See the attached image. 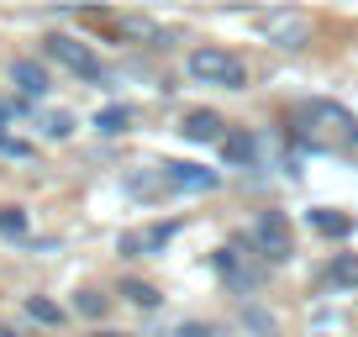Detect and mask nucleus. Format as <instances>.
I'll return each mask as SVG.
<instances>
[{"label":"nucleus","mask_w":358,"mask_h":337,"mask_svg":"<svg viewBox=\"0 0 358 337\" xmlns=\"http://www.w3.org/2000/svg\"><path fill=\"white\" fill-rule=\"evenodd\" d=\"M185 69H190V79H201V85H216V90H243V58L227 53V48H195L190 58H185Z\"/></svg>","instance_id":"obj_1"},{"label":"nucleus","mask_w":358,"mask_h":337,"mask_svg":"<svg viewBox=\"0 0 358 337\" xmlns=\"http://www.w3.org/2000/svg\"><path fill=\"white\" fill-rule=\"evenodd\" d=\"M248 243L264 253V264H285L295 253V237H290V216L285 211H258L253 227H248Z\"/></svg>","instance_id":"obj_2"},{"label":"nucleus","mask_w":358,"mask_h":337,"mask_svg":"<svg viewBox=\"0 0 358 337\" xmlns=\"http://www.w3.org/2000/svg\"><path fill=\"white\" fill-rule=\"evenodd\" d=\"M43 53L53 58V64H64L69 74H79V79H106V69H101V58H95V48H90V43H79V37L53 32V37L43 43Z\"/></svg>","instance_id":"obj_3"},{"label":"nucleus","mask_w":358,"mask_h":337,"mask_svg":"<svg viewBox=\"0 0 358 337\" xmlns=\"http://www.w3.org/2000/svg\"><path fill=\"white\" fill-rule=\"evenodd\" d=\"M179 222H158V227H143V232H122V243H116V253L122 259H148V253H164L169 243H174Z\"/></svg>","instance_id":"obj_4"},{"label":"nucleus","mask_w":358,"mask_h":337,"mask_svg":"<svg viewBox=\"0 0 358 337\" xmlns=\"http://www.w3.org/2000/svg\"><path fill=\"white\" fill-rule=\"evenodd\" d=\"M258 27H264L280 48H306V43H311V22H306L301 11H264Z\"/></svg>","instance_id":"obj_5"},{"label":"nucleus","mask_w":358,"mask_h":337,"mask_svg":"<svg viewBox=\"0 0 358 337\" xmlns=\"http://www.w3.org/2000/svg\"><path fill=\"white\" fill-rule=\"evenodd\" d=\"M164 185L169 190H185V195H206L222 185L216 168H201V164H164Z\"/></svg>","instance_id":"obj_6"},{"label":"nucleus","mask_w":358,"mask_h":337,"mask_svg":"<svg viewBox=\"0 0 358 337\" xmlns=\"http://www.w3.org/2000/svg\"><path fill=\"white\" fill-rule=\"evenodd\" d=\"M211 264H216V274H222L227 285H237V290H258V285H264L258 269H243V264H237V248H216Z\"/></svg>","instance_id":"obj_7"},{"label":"nucleus","mask_w":358,"mask_h":337,"mask_svg":"<svg viewBox=\"0 0 358 337\" xmlns=\"http://www.w3.org/2000/svg\"><path fill=\"white\" fill-rule=\"evenodd\" d=\"M11 85L27 95V101H43L48 95V69L37 64V58H16L11 64Z\"/></svg>","instance_id":"obj_8"},{"label":"nucleus","mask_w":358,"mask_h":337,"mask_svg":"<svg viewBox=\"0 0 358 337\" xmlns=\"http://www.w3.org/2000/svg\"><path fill=\"white\" fill-rule=\"evenodd\" d=\"M179 132L190 137V143H227V122L216 111H190L179 122Z\"/></svg>","instance_id":"obj_9"},{"label":"nucleus","mask_w":358,"mask_h":337,"mask_svg":"<svg viewBox=\"0 0 358 337\" xmlns=\"http://www.w3.org/2000/svg\"><path fill=\"white\" fill-rule=\"evenodd\" d=\"M27 316H32L37 327H64V306L48 301V295H27Z\"/></svg>","instance_id":"obj_10"},{"label":"nucleus","mask_w":358,"mask_h":337,"mask_svg":"<svg viewBox=\"0 0 358 337\" xmlns=\"http://www.w3.org/2000/svg\"><path fill=\"white\" fill-rule=\"evenodd\" d=\"M127 127H132V111H127V106H106V111H95V132L122 137Z\"/></svg>","instance_id":"obj_11"},{"label":"nucleus","mask_w":358,"mask_h":337,"mask_svg":"<svg viewBox=\"0 0 358 337\" xmlns=\"http://www.w3.org/2000/svg\"><path fill=\"white\" fill-rule=\"evenodd\" d=\"M222 153H227V164H253V153H258V143L248 132H227V143H222Z\"/></svg>","instance_id":"obj_12"},{"label":"nucleus","mask_w":358,"mask_h":337,"mask_svg":"<svg viewBox=\"0 0 358 337\" xmlns=\"http://www.w3.org/2000/svg\"><path fill=\"white\" fill-rule=\"evenodd\" d=\"M327 274H332V285L353 290V285H358V253H337V259H332V269H327Z\"/></svg>","instance_id":"obj_13"},{"label":"nucleus","mask_w":358,"mask_h":337,"mask_svg":"<svg viewBox=\"0 0 358 337\" xmlns=\"http://www.w3.org/2000/svg\"><path fill=\"white\" fill-rule=\"evenodd\" d=\"M311 222H316V232H327V237H348L353 232V222H348L343 211H311Z\"/></svg>","instance_id":"obj_14"},{"label":"nucleus","mask_w":358,"mask_h":337,"mask_svg":"<svg viewBox=\"0 0 358 337\" xmlns=\"http://www.w3.org/2000/svg\"><path fill=\"white\" fill-rule=\"evenodd\" d=\"M164 185V168H143V174H127V195H153Z\"/></svg>","instance_id":"obj_15"},{"label":"nucleus","mask_w":358,"mask_h":337,"mask_svg":"<svg viewBox=\"0 0 358 337\" xmlns=\"http://www.w3.org/2000/svg\"><path fill=\"white\" fill-rule=\"evenodd\" d=\"M0 237H27V211L22 206H0Z\"/></svg>","instance_id":"obj_16"},{"label":"nucleus","mask_w":358,"mask_h":337,"mask_svg":"<svg viewBox=\"0 0 358 337\" xmlns=\"http://www.w3.org/2000/svg\"><path fill=\"white\" fill-rule=\"evenodd\" d=\"M106 306H111V301H106L101 290H79V295H74V311H79V316H106Z\"/></svg>","instance_id":"obj_17"},{"label":"nucleus","mask_w":358,"mask_h":337,"mask_svg":"<svg viewBox=\"0 0 358 337\" xmlns=\"http://www.w3.org/2000/svg\"><path fill=\"white\" fill-rule=\"evenodd\" d=\"M243 327H253L258 337H274V316L258 311V306H243Z\"/></svg>","instance_id":"obj_18"},{"label":"nucleus","mask_w":358,"mask_h":337,"mask_svg":"<svg viewBox=\"0 0 358 337\" xmlns=\"http://www.w3.org/2000/svg\"><path fill=\"white\" fill-rule=\"evenodd\" d=\"M122 295H127L132 306H158V290H153V285H143V280H127Z\"/></svg>","instance_id":"obj_19"},{"label":"nucleus","mask_w":358,"mask_h":337,"mask_svg":"<svg viewBox=\"0 0 358 337\" xmlns=\"http://www.w3.org/2000/svg\"><path fill=\"white\" fill-rule=\"evenodd\" d=\"M43 132L48 137H69V132H74V116H69V111H48L43 116Z\"/></svg>","instance_id":"obj_20"},{"label":"nucleus","mask_w":358,"mask_h":337,"mask_svg":"<svg viewBox=\"0 0 358 337\" xmlns=\"http://www.w3.org/2000/svg\"><path fill=\"white\" fill-rule=\"evenodd\" d=\"M179 337H211V327H195L190 322V327H179Z\"/></svg>","instance_id":"obj_21"},{"label":"nucleus","mask_w":358,"mask_h":337,"mask_svg":"<svg viewBox=\"0 0 358 337\" xmlns=\"http://www.w3.org/2000/svg\"><path fill=\"white\" fill-rule=\"evenodd\" d=\"M0 337H22V332H16V327H6V322H0Z\"/></svg>","instance_id":"obj_22"},{"label":"nucleus","mask_w":358,"mask_h":337,"mask_svg":"<svg viewBox=\"0 0 358 337\" xmlns=\"http://www.w3.org/2000/svg\"><path fill=\"white\" fill-rule=\"evenodd\" d=\"M6 116H11V106H6V101H0V127H6Z\"/></svg>","instance_id":"obj_23"},{"label":"nucleus","mask_w":358,"mask_h":337,"mask_svg":"<svg viewBox=\"0 0 358 337\" xmlns=\"http://www.w3.org/2000/svg\"><path fill=\"white\" fill-rule=\"evenodd\" d=\"M95 337H127V332H95Z\"/></svg>","instance_id":"obj_24"}]
</instances>
